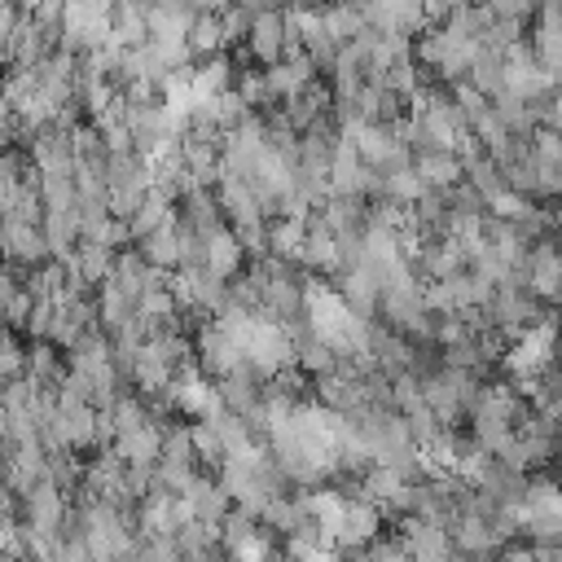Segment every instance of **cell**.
I'll return each instance as SVG.
<instances>
[{
	"label": "cell",
	"instance_id": "14",
	"mask_svg": "<svg viewBox=\"0 0 562 562\" xmlns=\"http://www.w3.org/2000/svg\"><path fill=\"white\" fill-rule=\"evenodd\" d=\"M558 4H562V0H558Z\"/></svg>",
	"mask_w": 562,
	"mask_h": 562
},
{
	"label": "cell",
	"instance_id": "12",
	"mask_svg": "<svg viewBox=\"0 0 562 562\" xmlns=\"http://www.w3.org/2000/svg\"><path fill=\"white\" fill-rule=\"evenodd\" d=\"M501 18H518V22H527L536 9H540V0H487Z\"/></svg>",
	"mask_w": 562,
	"mask_h": 562
},
{
	"label": "cell",
	"instance_id": "2",
	"mask_svg": "<svg viewBox=\"0 0 562 562\" xmlns=\"http://www.w3.org/2000/svg\"><path fill=\"white\" fill-rule=\"evenodd\" d=\"M553 360H558V325H553V321H540V325H531L527 334L514 338V347H509V356H505V369H509L518 382H531V378H540Z\"/></svg>",
	"mask_w": 562,
	"mask_h": 562
},
{
	"label": "cell",
	"instance_id": "9",
	"mask_svg": "<svg viewBox=\"0 0 562 562\" xmlns=\"http://www.w3.org/2000/svg\"><path fill=\"white\" fill-rule=\"evenodd\" d=\"M457 549H461L465 558H492V553L501 549V536L492 531L487 518L461 514V518H457Z\"/></svg>",
	"mask_w": 562,
	"mask_h": 562
},
{
	"label": "cell",
	"instance_id": "7",
	"mask_svg": "<svg viewBox=\"0 0 562 562\" xmlns=\"http://www.w3.org/2000/svg\"><path fill=\"white\" fill-rule=\"evenodd\" d=\"M465 79L483 92V97H501L505 92V48H492V44H479Z\"/></svg>",
	"mask_w": 562,
	"mask_h": 562
},
{
	"label": "cell",
	"instance_id": "8",
	"mask_svg": "<svg viewBox=\"0 0 562 562\" xmlns=\"http://www.w3.org/2000/svg\"><path fill=\"white\" fill-rule=\"evenodd\" d=\"M417 176L426 180V189H452L461 184L465 162L452 149H430V154H417Z\"/></svg>",
	"mask_w": 562,
	"mask_h": 562
},
{
	"label": "cell",
	"instance_id": "10",
	"mask_svg": "<svg viewBox=\"0 0 562 562\" xmlns=\"http://www.w3.org/2000/svg\"><path fill=\"white\" fill-rule=\"evenodd\" d=\"M487 211L496 215V220H509V224H522L531 211H536V202L527 198V193H518V189H501L492 202H487Z\"/></svg>",
	"mask_w": 562,
	"mask_h": 562
},
{
	"label": "cell",
	"instance_id": "13",
	"mask_svg": "<svg viewBox=\"0 0 562 562\" xmlns=\"http://www.w3.org/2000/svg\"><path fill=\"white\" fill-rule=\"evenodd\" d=\"M461 4H465V0H422L426 18H443V22H448V18H452V13L461 9Z\"/></svg>",
	"mask_w": 562,
	"mask_h": 562
},
{
	"label": "cell",
	"instance_id": "5",
	"mask_svg": "<svg viewBox=\"0 0 562 562\" xmlns=\"http://www.w3.org/2000/svg\"><path fill=\"white\" fill-rule=\"evenodd\" d=\"M531 48L536 57L562 75V4L558 0H540V9L531 13Z\"/></svg>",
	"mask_w": 562,
	"mask_h": 562
},
{
	"label": "cell",
	"instance_id": "1",
	"mask_svg": "<svg viewBox=\"0 0 562 562\" xmlns=\"http://www.w3.org/2000/svg\"><path fill=\"white\" fill-rule=\"evenodd\" d=\"M483 312H487V325L501 329V334H509V338H518V334H527L531 325L549 321V303H540L527 285H509V281H501V285L492 290V303H487Z\"/></svg>",
	"mask_w": 562,
	"mask_h": 562
},
{
	"label": "cell",
	"instance_id": "4",
	"mask_svg": "<svg viewBox=\"0 0 562 562\" xmlns=\"http://www.w3.org/2000/svg\"><path fill=\"white\" fill-rule=\"evenodd\" d=\"M479 44H483V40H474V35H461V31L443 26V31H435L430 40H422V61H430L439 75L457 79V75H465V70H470V61H474Z\"/></svg>",
	"mask_w": 562,
	"mask_h": 562
},
{
	"label": "cell",
	"instance_id": "11",
	"mask_svg": "<svg viewBox=\"0 0 562 562\" xmlns=\"http://www.w3.org/2000/svg\"><path fill=\"white\" fill-rule=\"evenodd\" d=\"M184 40H189V48H193V53H211V48L224 40V22H220V18H211V13H202V18H193V22H189V35H184Z\"/></svg>",
	"mask_w": 562,
	"mask_h": 562
},
{
	"label": "cell",
	"instance_id": "3",
	"mask_svg": "<svg viewBox=\"0 0 562 562\" xmlns=\"http://www.w3.org/2000/svg\"><path fill=\"white\" fill-rule=\"evenodd\" d=\"M527 290L540 299V303H562V241L558 237H540L531 241V255H527Z\"/></svg>",
	"mask_w": 562,
	"mask_h": 562
},
{
	"label": "cell",
	"instance_id": "6",
	"mask_svg": "<svg viewBox=\"0 0 562 562\" xmlns=\"http://www.w3.org/2000/svg\"><path fill=\"white\" fill-rule=\"evenodd\" d=\"M246 35H250V53L259 61H268V66L281 61V53H285V18L277 9H259L250 18V31Z\"/></svg>",
	"mask_w": 562,
	"mask_h": 562
}]
</instances>
